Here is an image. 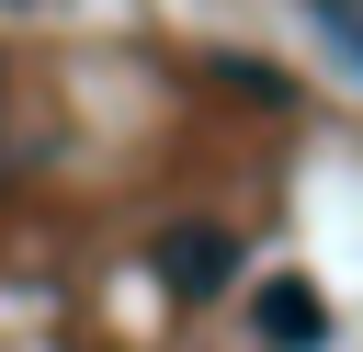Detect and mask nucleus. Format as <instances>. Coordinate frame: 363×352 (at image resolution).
I'll return each instance as SVG.
<instances>
[{
  "label": "nucleus",
  "instance_id": "obj_1",
  "mask_svg": "<svg viewBox=\"0 0 363 352\" xmlns=\"http://www.w3.org/2000/svg\"><path fill=\"white\" fill-rule=\"evenodd\" d=\"M227 261H238V238H227V227H182V238H159V273H170L182 295H216V284H227Z\"/></svg>",
  "mask_w": 363,
  "mask_h": 352
},
{
  "label": "nucleus",
  "instance_id": "obj_2",
  "mask_svg": "<svg viewBox=\"0 0 363 352\" xmlns=\"http://www.w3.org/2000/svg\"><path fill=\"white\" fill-rule=\"evenodd\" d=\"M318 329H329V307H318V284H272V295H261V341H272V352H306Z\"/></svg>",
  "mask_w": 363,
  "mask_h": 352
},
{
  "label": "nucleus",
  "instance_id": "obj_3",
  "mask_svg": "<svg viewBox=\"0 0 363 352\" xmlns=\"http://www.w3.org/2000/svg\"><path fill=\"white\" fill-rule=\"evenodd\" d=\"M306 11H318V23H329V45L363 68V0H306Z\"/></svg>",
  "mask_w": 363,
  "mask_h": 352
}]
</instances>
